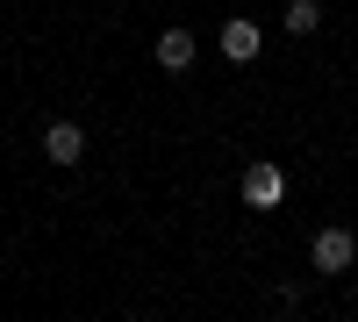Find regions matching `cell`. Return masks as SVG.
Returning a JSON list of instances; mask_svg holds the SVG:
<instances>
[{
	"label": "cell",
	"instance_id": "6da1fadb",
	"mask_svg": "<svg viewBox=\"0 0 358 322\" xmlns=\"http://www.w3.org/2000/svg\"><path fill=\"white\" fill-rule=\"evenodd\" d=\"M308 265L322 272V279H337V272H351L358 265V237H351V229H315V237H308Z\"/></svg>",
	"mask_w": 358,
	"mask_h": 322
},
{
	"label": "cell",
	"instance_id": "3957f363",
	"mask_svg": "<svg viewBox=\"0 0 358 322\" xmlns=\"http://www.w3.org/2000/svg\"><path fill=\"white\" fill-rule=\"evenodd\" d=\"M215 43H222V57H229V65H251V57H258V43H265V36H258V22H251V15H229Z\"/></svg>",
	"mask_w": 358,
	"mask_h": 322
},
{
	"label": "cell",
	"instance_id": "7a4b0ae2",
	"mask_svg": "<svg viewBox=\"0 0 358 322\" xmlns=\"http://www.w3.org/2000/svg\"><path fill=\"white\" fill-rule=\"evenodd\" d=\"M236 193H244V208H258V215H265V208H280V200H287V172L258 158V165L244 172V186H236Z\"/></svg>",
	"mask_w": 358,
	"mask_h": 322
},
{
	"label": "cell",
	"instance_id": "277c9868",
	"mask_svg": "<svg viewBox=\"0 0 358 322\" xmlns=\"http://www.w3.org/2000/svg\"><path fill=\"white\" fill-rule=\"evenodd\" d=\"M43 158H50V165H79V158H86V129H79V122H50V129H43Z\"/></svg>",
	"mask_w": 358,
	"mask_h": 322
},
{
	"label": "cell",
	"instance_id": "8992f818",
	"mask_svg": "<svg viewBox=\"0 0 358 322\" xmlns=\"http://www.w3.org/2000/svg\"><path fill=\"white\" fill-rule=\"evenodd\" d=\"M322 29V0H287V36H315Z\"/></svg>",
	"mask_w": 358,
	"mask_h": 322
},
{
	"label": "cell",
	"instance_id": "5b68a950",
	"mask_svg": "<svg viewBox=\"0 0 358 322\" xmlns=\"http://www.w3.org/2000/svg\"><path fill=\"white\" fill-rule=\"evenodd\" d=\"M194 50H201V43H194V29H165V36H158V65H165V72H187V65H194Z\"/></svg>",
	"mask_w": 358,
	"mask_h": 322
}]
</instances>
